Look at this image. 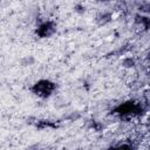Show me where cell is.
Returning a JSON list of instances; mask_svg holds the SVG:
<instances>
[{
    "instance_id": "obj_2",
    "label": "cell",
    "mask_w": 150,
    "mask_h": 150,
    "mask_svg": "<svg viewBox=\"0 0 150 150\" xmlns=\"http://www.w3.org/2000/svg\"><path fill=\"white\" fill-rule=\"evenodd\" d=\"M137 110H138V107L134 102H125V103H123V104H121L120 107L116 108V112H118L121 115L132 114V112H136Z\"/></svg>"
},
{
    "instance_id": "obj_1",
    "label": "cell",
    "mask_w": 150,
    "mask_h": 150,
    "mask_svg": "<svg viewBox=\"0 0 150 150\" xmlns=\"http://www.w3.org/2000/svg\"><path fill=\"white\" fill-rule=\"evenodd\" d=\"M54 90V84L49 81H40L34 86V91L40 96H48Z\"/></svg>"
},
{
    "instance_id": "obj_4",
    "label": "cell",
    "mask_w": 150,
    "mask_h": 150,
    "mask_svg": "<svg viewBox=\"0 0 150 150\" xmlns=\"http://www.w3.org/2000/svg\"><path fill=\"white\" fill-rule=\"evenodd\" d=\"M115 150H130V146H128V145H122V146H118V148L115 149Z\"/></svg>"
},
{
    "instance_id": "obj_3",
    "label": "cell",
    "mask_w": 150,
    "mask_h": 150,
    "mask_svg": "<svg viewBox=\"0 0 150 150\" xmlns=\"http://www.w3.org/2000/svg\"><path fill=\"white\" fill-rule=\"evenodd\" d=\"M52 29H53L52 23L50 22H46V23H43V25L40 26V28L38 29V34L43 38V36H47L52 32Z\"/></svg>"
}]
</instances>
